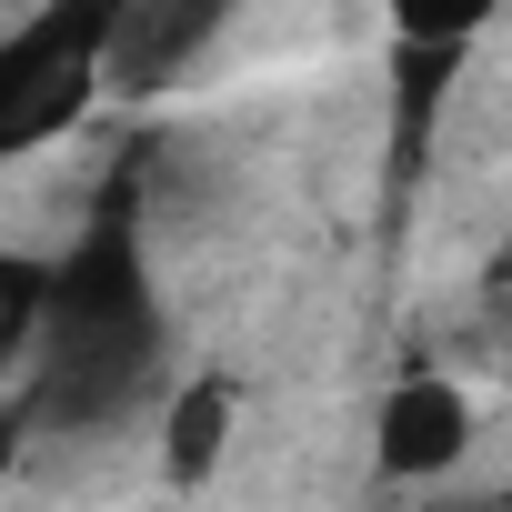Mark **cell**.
<instances>
[{"label": "cell", "mask_w": 512, "mask_h": 512, "mask_svg": "<svg viewBox=\"0 0 512 512\" xmlns=\"http://www.w3.org/2000/svg\"><path fill=\"white\" fill-rule=\"evenodd\" d=\"M161 392H171L161 272H151V241H141L131 201H101L71 231V251L51 262L21 412H31V432L101 442V432H131L141 412H161Z\"/></svg>", "instance_id": "obj_1"}, {"label": "cell", "mask_w": 512, "mask_h": 512, "mask_svg": "<svg viewBox=\"0 0 512 512\" xmlns=\"http://www.w3.org/2000/svg\"><path fill=\"white\" fill-rule=\"evenodd\" d=\"M241 0H121V31H111V91L121 101H151L171 91L221 31H231Z\"/></svg>", "instance_id": "obj_3"}, {"label": "cell", "mask_w": 512, "mask_h": 512, "mask_svg": "<svg viewBox=\"0 0 512 512\" xmlns=\"http://www.w3.org/2000/svg\"><path fill=\"white\" fill-rule=\"evenodd\" d=\"M472 452V402L442 382V372H402L372 412V472L382 482H432Z\"/></svg>", "instance_id": "obj_4"}, {"label": "cell", "mask_w": 512, "mask_h": 512, "mask_svg": "<svg viewBox=\"0 0 512 512\" xmlns=\"http://www.w3.org/2000/svg\"><path fill=\"white\" fill-rule=\"evenodd\" d=\"M502 21H512V0H502Z\"/></svg>", "instance_id": "obj_9"}, {"label": "cell", "mask_w": 512, "mask_h": 512, "mask_svg": "<svg viewBox=\"0 0 512 512\" xmlns=\"http://www.w3.org/2000/svg\"><path fill=\"white\" fill-rule=\"evenodd\" d=\"M111 31L121 0H31L0 31V161H31L41 141L81 131V111L111 91Z\"/></svg>", "instance_id": "obj_2"}, {"label": "cell", "mask_w": 512, "mask_h": 512, "mask_svg": "<svg viewBox=\"0 0 512 512\" xmlns=\"http://www.w3.org/2000/svg\"><path fill=\"white\" fill-rule=\"evenodd\" d=\"M21 442H31V412L0 402V492H11V472H21Z\"/></svg>", "instance_id": "obj_8"}, {"label": "cell", "mask_w": 512, "mask_h": 512, "mask_svg": "<svg viewBox=\"0 0 512 512\" xmlns=\"http://www.w3.org/2000/svg\"><path fill=\"white\" fill-rule=\"evenodd\" d=\"M231 422H241V392H231V382H171V392H161V472H171L181 492L211 482L221 452H231Z\"/></svg>", "instance_id": "obj_6"}, {"label": "cell", "mask_w": 512, "mask_h": 512, "mask_svg": "<svg viewBox=\"0 0 512 512\" xmlns=\"http://www.w3.org/2000/svg\"><path fill=\"white\" fill-rule=\"evenodd\" d=\"M41 292H51V262L41 251H0V382L31 372V342H41Z\"/></svg>", "instance_id": "obj_7"}, {"label": "cell", "mask_w": 512, "mask_h": 512, "mask_svg": "<svg viewBox=\"0 0 512 512\" xmlns=\"http://www.w3.org/2000/svg\"><path fill=\"white\" fill-rule=\"evenodd\" d=\"M382 21H392V41H402V61H412V131H422L432 81L502 21V0H382Z\"/></svg>", "instance_id": "obj_5"}]
</instances>
